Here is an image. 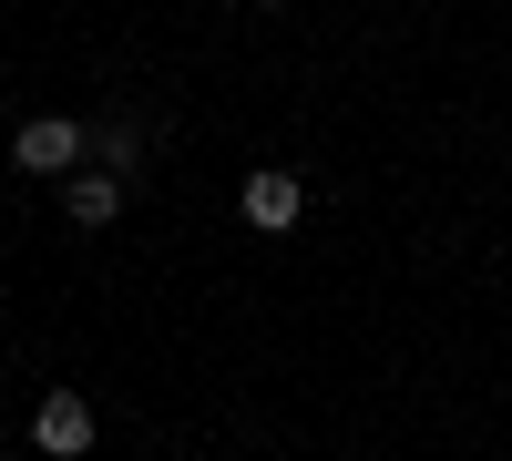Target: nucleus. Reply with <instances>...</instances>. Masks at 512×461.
<instances>
[{
    "label": "nucleus",
    "instance_id": "1",
    "mask_svg": "<svg viewBox=\"0 0 512 461\" xmlns=\"http://www.w3.org/2000/svg\"><path fill=\"white\" fill-rule=\"evenodd\" d=\"M82 154H93V134H82L72 113H31L11 134V164L21 175H82Z\"/></svg>",
    "mask_w": 512,
    "mask_h": 461
},
{
    "label": "nucleus",
    "instance_id": "3",
    "mask_svg": "<svg viewBox=\"0 0 512 461\" xmlns=\"http://www.w3.org/2000/svg\"><path fill=\"white\" fill-rule=\"evenodd\" d=\"M31 441H41V461H82V451H93V400L41 390V410H31Z\"/></svg>",
    "mask_w": 512,
    "mask_h": 461
},
{
    "label": "nucleus",
    "instance_id": "5",
    "mask_svg": "<svg viewBox=\"0 0 512 461\" xmlns=\"http://www.w3.org/2000/svg\"><path fill=\"white\" fill-rule=\"evenodd\" d=\"M93 154L113 164V175H134V123H113V134H93Z\"/></svg>",
    "mask_w": 512,
    "mask_h": 461
},
{
    "label": "nucleus",
    "instance_id": "6",
    "mask_svg": "<svg viewBox=\"0 0 512 461\" xmlns=\"http://www.w3.org/2000/svg\"><path fill=\"white\" fill-rule=\"evenodd\" d=\"M267 11H277V0H267Z\"/></svg>",
    "mask_w": 512,
    "mask_h": 461
},
{
    "label": "nucleus",
    "instance_id": "4",
    "mask_svg": "<svg viewBox=\"0 0 512 461\" xmlns=\"http://www.w3.org/2000/svg\"><path fill=\"white\" fill-rule=\"evenodd\" d=\"M62 216H72V226H113V216H123V175H113V164L62 175Z\"/></svg>",
    "mask_w": 512,
    "mask_h": 461
},
{
    "label": "nucleus",
    "instance_id": "2",
    "mask_svg": "<svg viewBox=\"0 0 512 461\" xmlns=\"http://www.w3.org/2000/svg\"><path fill=\"white\" fill-rule=\"evenodd\" d=\"M236 205H246V226H256V236H287L297 216H308V185H297L287 164H256V175H246V195H236Z\"/></svg>",
    "mask_w": 512,
    "mask_h": 461
}]
</instances>
